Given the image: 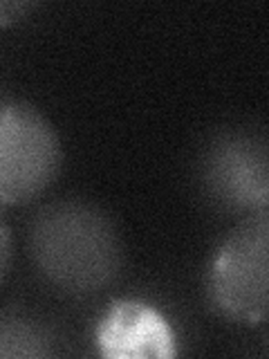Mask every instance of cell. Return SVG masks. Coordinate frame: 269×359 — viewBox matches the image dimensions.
<instances>
[{
    "instance_id": "1",
    "label": "cell",
    "mask_w": 269,
    "mask_h": 359,
    "mask_svg": "<svg viewBox=\"0 0 269 359\" xmlns=\"http://www.w3.org/2000/svg\"><path fill=\"white\" fill-rule=\"evenodd\" d=\"M29 256L54 287L90 294L119 274L121 241L101 209L81 200H63L41 209L32 220Z\"/></svg>"
},
{
    "instance_id": "2",
    "label": "cell",
    "mask_w": 269,
    "mask_h": 359,
    "mask_svg": "<svg viewBox=\"0 0 269 359\" xmlns=\"http://www.w3.org/2000/svg\"><path fill=\"white\" fill-rule=\"evenodd\" d=\"M269 216L261 209L235 227L220 245L209 267L207 292L222 317L256 325L269 303Z\"/></svg>"
},
{
    "instance_id": "3",
    "label": "cell",
    "mask_w": 269,
    "mask_h": 359,
    "mask_svg": "<svg viewBox=\"0 0 269 359\" xmlns=\"http://www.w3.org/2000/svg\"><path fill=\"white\" fill-rule=\"evenodd\" d=\"M61 168L52 123L27 104L0 106V205H25L48 189Z\"/></svg>"
},
{
    "instance_id": "4",
    "label": "cell",
    "mask_w": 269,
    "mask_h": 359,
    "mask_svg": "<svg viewBox=\"0 0 269 359\" xmlns=\"http://www.w3.org/2000/svg\"><path fill=\"white\" fill-rule=\"evenodd\" d=\"M213 184L238 207H267V155L263 146L227 144L213 160Z\"/></svg>"
},
{
    "instance_id": "5",
    "label": "cell",
    "mask_w": 269,
    "mask_h": 359,
    "mask_svg": "<svg viewBox=\"0 0 269 359\" xmlns=\"http://www.w3.org/2000/svg\"><path fill=\"white\" fill-rule=\"evenodd\" d=\"M11 265V233L7 229V224L0 220V280L5 278Z\"/></svg>"
}]
</instances>
